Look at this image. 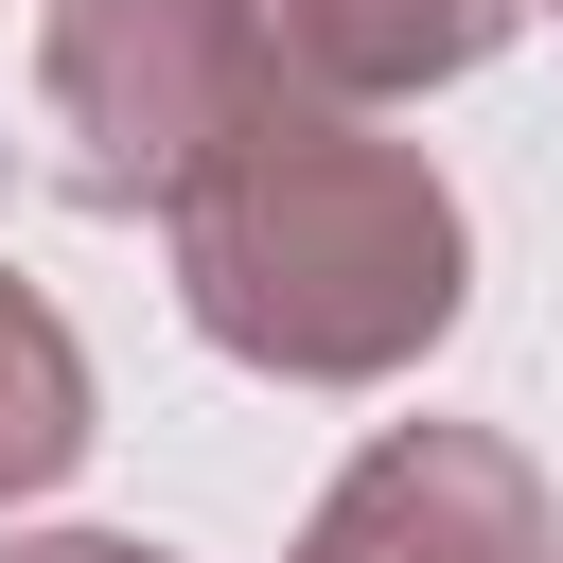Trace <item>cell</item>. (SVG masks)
<instances>
[{"label":"cell","mask_w":563,"mask_h":563,"mask_svg":"<svg viewBox=\"0 0 563 563\" xmlns=\"http://www.w3.org/2000/svg\"><path fill=\"white\" fill-rule=\"evenodd\" d=\"M158 246H176L194 334L264 387H387L475 299V229H457L440 158L334 88H282L264 123H229L158 194Z\"/></svg>","instance_id":"1"},{"label":"cell","mask_w":563,"mask_h":563,"mask_svg":"<svg viewBox=\"0 0 563 563\" xmlns=\"http://www.w3.org/2000/svg\"><path fill=\"white\" fill-rule=\"evenodd\" d=\"M299 70L264 35V0H53L35 35V106H53V176L88 211H158L229 123H264Z\"/></svg>","instance_id":"2"},{"label":"cell","mask_w":563,"mask_h":563,"mask_svg":"<svg viewBox=\"0 0 563 563\" xmlns=\"http://www.w3.org/2000/svg\"><path fill=\"white\" fill-rule=\"evenodd\" d=\"M282 563H545V475L493 422H387Z\"/></svg>","instance_id":"3"},{"label":"cell","mask_w":563,"mask_h":563,"mask_svg":"<svg viewBox=\"0 0 563 563\" xmlns=\"http://www.w3.org/2000/svg\"><path fill=\"white\" fill-rule=\"evenodd\" d=\"M528 18H545V0H264L282 70H299V88H334V106H405V88H457V70H493Z\"/></svg>","instance_id":"4"},{"label":"cell","mask_w":563,"mask_h":563,"mask_svg":"<svg viewBox=\"0 0 563 563\" xmlns=\"http://www.w3.org/2000/svg\"><path fill=\"white\" fill-rule=\"evenodd\" d=\"M88 440H106V387H88L70 317H53V299L0 264V510H18V493H53Z\"/></svg>","instance_id":"5"},{"label":"cell","mask_w":563,"mask_h":563,"mask_svg":"<svg viewBox=\"0 0 563 563\" xmlns=\"http://www.w3.org/2000/svg\"><path fill=\"white\" fill-rule=\"evenodd\" d=\"M0 563H176V545H141V528H35V545H0Z\"/></svg>","instance_id":"6"},{"label":"cell","mask_w":563,"mask_h":563,"mask_svg":"<svg viewBox=\"0 0 563 563\" xmlns=\"http://www.w3.org/2000/svg\"><path fill=\"white\" fill-rule=\"evenodd\" d=\"M545 563H563V545H545Z\"/></svg>","instance_id":"7"}]
</instances>
